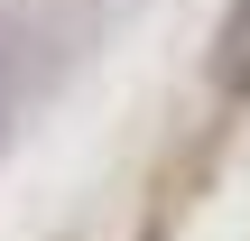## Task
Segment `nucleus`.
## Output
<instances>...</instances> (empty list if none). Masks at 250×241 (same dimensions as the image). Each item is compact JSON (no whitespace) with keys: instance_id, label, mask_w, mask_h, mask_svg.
I'll return each instance as SVG.
<instances>
[{"instance_id":"f257e3e1","label":"nucleus","mask_w":250,"mask_h":241,"mask_svg":"<svg viewBox=\"0 0 250 241\" xmlns=\"http://www.w3.org/2000/svg\"><path fill=\"white\" fill-rule=\"evenodd\" d=\"M213 93H250V0H232L213 28Z\"/></svg>"},{"instance_id":"f03ea898","label":"nucleus","mask_w":250,"mask_h":241,"mask_svg":"<svg viewBox=\"0 0 250 241\" xmlns=\"http://www.w3.org/2000/svg\"><path fill=\"white\" fill-rule=\"evenodd\" d=\"M19 74H28V65H19V19L0 9V130H9V111H19Z\"/></svg>"}]
</instances>
